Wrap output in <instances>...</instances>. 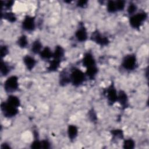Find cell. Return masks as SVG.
<instances>
[{"instance_id": "26", "label": "cell", "mask_w": 149, "mask_h": 149, "mask_svg": "<svg viewBox=\"0 0 149 149\" xmlns=\"http://www.w3.org/2000/svg\"><path fill=\"white\" fill-rule=\"evenodd\" d=\"M113 136L115 138H119V139H122L123 138V132L122 130L120 129H116V130H113L111 132Z\"/></svg>"}, {"instance_id": "2", "label": "cell", "mask_w": 149, "mask_h": 149, "mask_svg": "<svg viewBox=\"0 0 149 149\" xmlns=\"http://www.w3.org/2000/svg\"><path fill=\"white\" fill-rule=\"evenodd\" d=\"M1 108L5 117L11 118L15 116L18 113L17 108L10 105L6 101L1 103Z\"/></svg>"}, {"instance_id": "10", "label": "cell", "mask_w": 149, "mask_h": 149, "mask_svg": "<svg viewBox=\"0 0 149 149\" xmlns=\"http://www.w3.org/2000/svg\"><path fill=\"white\" fill-rule=\"evenodd\" d=\"M75 36L79 41H85L87 38V33L85 27L83 26H80L76 31Z\"/></svg>"}, {"instance_id": "4", "label": "cell", "mask_w": 149, "mask_h": 149, "mask_svg": "<svg viewBox=\"0 0 149 149\" xmlns=\"http://www.w3.org/2000/svg\"><path fill=\"white\" fill-rule=\"evenodd\" d=\"M18 86V79L15 76L8 77L4 83V89L9 93L15 91L17 89Z\"/></svg>"}, {"instance_id": "28", "label": "cell", "mask_w": 149, "mask_h": 149, "mask_svg": "<svg viewBox=\"0 0 149 149\" xmlns=\"http://www.w3.org/2000/svg\"><path fill=\"white\" fill-rule=\"evenodd\" d=\"M137 9V7L136 5L134 4H130L129 5L128 8H127V12L130 15H133Z\"/></svg>"}, {"instance_id": "11", "label": "cell", "mask_w": 149, "mask_h": 149, "mask_svg": "<svg viewBox=\"0 0 149 149\" xmlns=\"http://www.w3.org/2000/svg\"><path fill=\"white\" fill-rule=\"evenodd\" d=\"M23 62L26 66V68H27V69L29 70H31L32 69H33V68L34 67L35 65H36V61L35 59L29 56V55H26V56L24 57L23 58Z\"/></svg>"}, {"instance_id": "30", "label": "cell", "mask_w": 149, "mask_h": 149, "mask_svg": "<svg viewBox=\"0 0 149 149\" xmlns=\"http://www.w3.org/2000/svg\"><path fill=\"white\" fill-rule=\"evenodd\" d=\"M8 48L5 45H2L1 47V57L5 56V55L8 54Z\"/></svg>"}, {"instance_id": "29", "label": "cell", "mask_w": 149, "mask_h": 149, "mask_svg": "<svg viewBox=\"0 0 149 149\" xmlns=\"http://www.w3.org/2000/svg\"><path fill=\"white\" fill-rule=\"evenodd\" d=\"M32 148H41V143L38 140H35L31 145Z\"/></svg>"}, {"instance_id": "15", "label": "cell", "mask_w": 149, "mask_h": 149, "mask_svg": "<svg viewBox=\"0 0 149 149\" xmlns=\"http://www.w3.org/2000/svg\"><path fill=\"white\" fill-rule=\"evenodd\" d=\"M6 102H8L9 104H10V105H12L14 107H16L17 108H18L20 104V102L19 98L17 97L16 96L13 95H10L8 97Z\"/></svg>"}, {"instance_id": "24", "label": "cell", "mask_w": 149, "mask_h": 149, "mask_svg": "<svg viewBox=\"0 0 149 149\" xmlns=\"http://www.w3.org/2000/svg\"><path fill=\"white\" fill-rule=\"evenodd\" d=\"M134 147V141L129 139L125 140L123 143V148H133Z\"/></svg>"}, {"instance_id": "23", "label": "cell", "mask_w": 149, "mask_h": 149, "mask_svg": "<svg viewBox=\"0 0 149 149\" xmlns=\"http://www.w3.org/2000/svg\"><path fill=\"white\" fill-rule=\"evenodd\" d=\"M107 9H108V12H109L111 13H113V12L117 11L115 2L112 1H108V4H107Z\"/></svg>"}, {"instance_id": "19", "label": "cell", "mask_w": 149, "mask_h": 149, "mask_svg": "<svg viewBox=\"0 0 149 149\" xmlns=\"http://www.w3.org/2000/svg\"><path fill=\"white\" fill-rule=\"evenodd\" d=\"M42 45L41 42L38 40L35 41L31 46V51L34 54H38L40 53L41 51Z\"/></svg>"}, {"instance_id": "13", "label": "cell", "mask_w": 149, "mask_h": 149, "mask_svg": "<svg viewBox=\"0 0 149 149\" xmlns=\"http://www.w3.org/2000/svg\"><path fill=\"white\" fill-rule=\"evenodd\" d=\"M64 55V50L61 46H56L55 51L53 52L52 57L54 59H56L58 60H62Z\"/></svg>"}, {"instance_id": "31", "label": "cell", "mask_w": 149, "mask_h": 149, "mask_svg": "<svg viewBox=\"0 0 149 149\" xmlns=\"http://www.w3.org/2000/svg\"><path fill=\"white\" fill-rule=\"evenodd\" d=\"M41 143V148H49L50 147V144L47 140H42Z\"/></svg>"}, {"instance_id": "5", "label": "cell", "mask_w": 149, "mask_h": 149, "mask_svg": "<svg viewBox=\"0 0 149 149\" xmlns=\"http://www.w3.org/2000/svg\"><path fill=\"white\" fill-rule=\"evenodd\" d=\"M123 67L129 70H132L135 69L136 66V58L133 55H129L126 56L122 62Z\"/></svg>"}, {"instance_id": "27", "label": "cell", "mask_w": 149, "mask_h": 149, "mask_svg": "<svg viewBox=\"0 0 149 149\" xmlns=\"http://www.w3.org/2000/svg\"><path fill=\"white\" fill-rule=\"evenodd\" d=\"M116 6V9L118 10H122L125 7V2L123 1H115Z\"/></svg>"}, {"instance_id": "25", "label": "cell", "mask_w": 149, "mask_h": 149, "mask_svg": "<svg viewBox=\"0 0 149 149\" xmlns=\"http://www.w3.org/2000/svg\"><path fill=\"white\" fill-rule=\"evenodd\" d=\"M4 18L10 22H15L16 20V17L14 13L11 12L4 13Z\"/></svg>"}, {"instance_id": "17", "label": "cell", "mask_w": 149, "mask_h": 149, "mask_svg": "<svg viewBox=\"0 0 149 149\" xmlns=\"http://www.w3.org/2000/svg\"><path fill=\"white\" fill-rule=\"evenodd\" d=\"M60 84L62 86H65L69 83L70 82V75L68 76L66 72H62L60 74V79H59Z\"/></svg>"}, {"instance_id": "12", "label": "cell", "mask_w": 149, "mask_h": 149, "mask_svg": "<svg viewBox=\"0 0 149 149\" xmlns=\"http://www.w3.org/2000/svg\"><path fill=\"white\" fill-rule=\"evenodd\" d=\"M118 101L123 108H126L127 105V97L126 94L122 91H120L118 95Z\"/></svg>"}, {"instance_id": "6", "label": "cell", "mask_w": 149, "mask_h": 149, "mask_svg": "<svg viewBox=\"0 0 149 149\" xmlns=\"http://www.w3.org/2000/svg\"><path fill=\"white\" fill-rule=\"evenodd\" d=\"M106 93L108 102L111 104L112 105L118 101V94L113 84H111L107 88L106 90Z\"/></svg>"}, {"instance_id": "22", "label": "cell", "mask_w": 149, "mask_h": 149, "mask_svg": "<svg viewBox=\"0 0 149 149\" xmlns=\"http://www.w3.org/2000/svg\"><path fill=\"white\" fill-rule=\"evenodd\" d=\"M17 43H18V45L20 47H22V48L26 47L28 44V41H27L26 36L24 35H23L21 37H20V38L18 40Z\"/></svg>"}, {"instance_id": "8", "label": "cell", "mask_w": 149, "mask_h": 149, "mask_svg": "<svg viewBox=\"0 0 149 149\" xmlns=\"http://www.w3.org/2000/svg\"><path fill=\"white\" fill-rule=\"evenodd\" d=\"M23 29L27 31H32L35 28L34 17L27 16L22 22Z\"/></svg>"}, {"instance_id": "1", "label": "cell", "mask_w": 149, "mask_h": 149, "mask_svg": "<svg viewBox=\"0 0 149 149\" xmlns=\"http://www.w3.org/2000/svg\"><path fill=\"white\" fill-rule=\"evenodd\" d=\"M70 82L75 86L82 84L85 80V74L80 69L74 68L70 74Z\"/></svg>"}, {"instance_id": "32", "label": "cell", "mask_w": 149, "mask_h": 149, "mask_svg": "<svg viewBox=\"0 0 149 149\" xmlns=\"http://www.w3.org/2000/svg\"><path fill=\"white\" fill-rule=\"evenodd\" d=\"M89 117L90 118L91 120L93 121H95L97 120V117L95 113L93 111H90L89 112Z\"/></svg>"}, {"instance_id": "16", "label": "cell", "mask_w": 149, "mask_h": 149, "mask_svg": "<svg viewBox=\"0 0 149 149\" xmlns=\"http://www.w3.org/2000/svg\"><path fill=\"white\" fill-rule=\"evenodd\" d=\"M52 55H53V52L48 47H45L40 52L41 58L44 59H49L51 57H52Z\"/></svg>"}, {"instance_id": "21", "label": "cell", "mask_w": 149, "mask_h": 149, "mask_svg": "<svg viewBox=\"0 0 149 149\" xmlns=\"http://www.w3.org/2000/svg\"><path fill=\"white\" fill-rule=\"evenodd\" d=\"M10 72V67L6 63L1 61V73L3 76H6Z\"/></svg>"}, {"instance_id": "20", "label": "cell", "mask_w": 149, "mask_h": 149, "mask_svg": "<svg viewBox=\"0 0 149 149\" xmlns=\"http://www.w3.org/2000/svg\"><path fill=\"white\" fill-rule=\"evenodd\" d=\"M61 60H58L56 59H54L50 63V65L49 67L48 68V70L52 72V71H55L58 69V68L59 66V65L61 63Z\"/></svg>"}, {"instance_id": "33", "label": "cell", "mask_w": 149, "mask_h": 149, "mask_svg": "<svg viewBox=\"0 0 149 149\" xmlns=\"http://www.w3.org/2000/svg\"><path fill=\"white\" fill-rule=\"evenodd\" d=\"M87 1H79L78 3H77V5L80 7H84L86 3H87Z\"/></svg>"}, {"instance_id": "3", "label": "cell", "mask_w": 149, "mask_h": 149, "mask_svg": "<svg viewBox=\"0 0 149 149\" xmlns=\"http://www.w3.org/2000/svg\"><path fill=\"white\" fill-rule=\"evenodd\" d=\"M146 17L147 15L145 12L135 14L130 18V24L132 27L134 29L139 28L146 20Z\"/></svg>"}, {"instance_id": "9", "label": "cell", "mask_w": 149, "mask_h": 149, "mask_svg": "<svg viewBox=\"0 0 149 149\" xmlns=\"http://www.w3.org/2000/svg\"><path fill=\"white\" fill-rule=\"evenodd\" d=\"M83 66H84L87 68L95 66V62L91 54L88 52L84 55L83 59Z\"/></svg>"}, {"instance_id": "34", "label": "cell", "mask_w": 149, "mask_h": 149, "mask_svg": "<svg viewBox=\"0 0 149 149\" xmlns=\"http://www.w3.org/2000/svg\"><path fill=\"white\" fill-rule=\"evenodd\" d=\"M13 1H6L4 3V5L6 7V8H10L11 7L12 5H13Z\"/></svg>"}, {"instance_id": "7", "label": "cell", "mask_w": 149, "mask_h": 149, "mask_svg": "<svg viewBox=\"0 0 149 149\" xmlns=\"http://www.w3.org/2000/svg\"><path fill=\"white\" fill-rule=\"evenodd\" d=\"M91 40L101 45H106L108 44L109 40L107 37L102 36L99 32L95 31L92 34Z\"/></svg>"}, {"instance_id": "35", "label": "cell", "mask_w": 149, "mask_h": 149, "mask_svg": "<svg viewBox=\"0 0 149 149\" xmlns=\"http://www.w3.org/2000/svg\"><path fill=\"white\" fill-rule=\"evenodd\" d=\"M1 148H9L10 147H9V146H8V144H3L2 145Z\"/></svg>"}, {"instance_id": "14", "label": "cell", "mask_w": 149, "mask_h": 149, "mask_svg": "<svg viewBox=\"0 0 149 149\" xmlns=\"http://www.w3.org/2000/svg\"><path fill=\"white\" fill-rule=\"evenodd\" d=\"M78 130L76 126L74 125H69L68 129V134L70 140H73L75 139L77 135Z\"/></svg>"}, {"instance_id": "18", "label": "cell", "mask_w": 149, "mask_h": 149, "mask_svg": "<svg viewBox=\"0 0 149 149\" xmlns=\"http://www.w3.org/2000/svg\"><path fill=\"white\" fill-rule=\"evenodd\" d=\"M98 72V69L96 66H93L87 68L86 74L90 79H93Z\"/></svg>"}]
</instances>
